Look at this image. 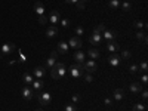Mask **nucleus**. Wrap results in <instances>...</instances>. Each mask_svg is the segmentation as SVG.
Segmentation results:
<instances>
[{"mask_svg": "<svg viewBox=\"0 0 148 111\" xmlns=\"http://www.w3.org/2000/svg\"><path fill=\"white\" fill-rule=\"evenodd\" d=\"M83 33H84L83 27H77V28H76V34H77V36H82Z\"/></svg>", "mask_w": 148, "mask_h": 111, "instance_id": "a19ab883", "label": "nucleus"}, {"mask_svg": "<svg viewBox=\"0 0 148 111\" xmlns=\"http://www.w3.org/2000/svg\"><path fill=\"white\" fill-rule=\"evenodd\" d=\"M43 88H45V83H43V80H42V79L33 80V83H31V89L34 90V93L42 92V90H43Z\"/></svg>", "mask_w": 148, "mask_h": 111, "instance_id": "1a4fd4ad", "label": "nucleus"}, {"mask_svg": "<svg viewBox=\"0 0 148 111\" xmlns=\"http://www.w3.org/2000/svg\"><path fill=\"white\" fill-rule=\"evenodd\" d=\"M89 42H90V45H99L102 42V34L95 28L93 33H92V36L89 37Z\"/></svg>", "mask_w": 148, "mask_h": 111, "instance_id": "423d86ee", "label": "nucleus"}, {"mask_svg": "<svg viewBox=\"0 0 148 111\" xmlns=\"http://www.w3.org/2000/svg\"><path fill=\"white\" fill-rule=\"evenodd\" d=\"M80 99H82V96H80L79 93H74V95H73V104L80 102Z\"/></svg>", "mask_w": 148, "mask_h": 111, "instance_id": "72a5a7b5", "label": "nucleus"}, {"mask_svg": "<svg viewBox=\"0 0 148 111\" xmlns=\"http://www.w3.org/2000/svg\"><path fill=\"white\" fill-rule=\"evenodd\" d=\"M83 73H84V68H83V64H74L70 67V74H71V77L73 79H79L83 76Z\"/></svg>", "mask_w": 148, "mask_h": 111, "instance_id": "f03ea898", "label": "nucleus"}, {"mask_svg": "<svg viewBox=\"0 0 148 111\" xmlns=\"http://www.w3.org/2000/svg\"><path fill=\"white\" fill-rule=\"evenodd\" d=\"M96 30H98V31H99V33L102 34V33H104V31H105L107 28H105V25H104V24H99V25L96 27Z\"/></svg>", "mask_w": 148, "mask_h": 111, "instance_id": "e433bc0d", "label": "nucleus"}, {"mask_svg": "<svg viewBox=\"0 0 148 111\" xmlns=\"http://www.w3.org/2000/svg\"><path fill=\"white\" fill-rule=\"evenodd\" d=\"M141 92H142V99H144V102H145L147 98H148V90H147V89H142Z\"/></svg>", "mask_w": 148, "mask_h": 111, "instance_id": "58836bf2", "label": "nucleus"}, {"mask_svg": "<svg viewBox=\"0 0 148 111\" xmlns=\"http://www.w3.org/2000/svg\"><path fill=\"white\" fill-rule=\"evenodd\" d=\"M21 80L25 83L27 86H31V83H33V76H31L30 73H24L22 76H21Z\"/></svg>", "mask_w": 148, "mask_h": 111, "instance_id": "6ab92c4d", "label": "nucleus"}, {"mask_svg": "<svg viewBox=\"0 0 148 111\" xmlns=\"http://www.w3.org/2000/svg\"><path fill=\"white\" fill-rule=\"evenodd\" d=\"M45 73H46V68H45V67H36L34 71H33V74H34L36 79H43Z\"/></svg>", "mask_w": 148, "mask_h": 111, "instance_id": "f3484780", "label": "nucleus"}, {"mask_svg": "<svg viewBox=\"0 0 148 111\" xmlns=\"http://www.w3.org/2000/svg\"><path fill=\"white\" fill-rule=\"evenodd\" d=\"M51 76L52 79L58 80V79H64L67 76V67L62 64V62H55V65L51 68Z\"/></svg>", "mask_w": 148, "mask_h": 111, "instance_id": "f257e3e1", "label": "nucleus"}, {"mask_svg": "<svg viewBox=\"0 0 148 111\" xmlns=\"http://www.w3.org/2000/svg\"><path fill=\"white\" fill-rule=\"evenodd\" d=\"M46 22H49V21H47V16H46V15H40V16H39V24H40V25H45Z\"/></svg>", "mask_w": 148, "mask_h": 111, "instance_id": "7c9ffc66", "label": "nucleus"}, {"mask_svg": "<svg viewBox=\"0 0 148 111\" xmlns=\"http://www.w3.org/2000/svg\"><path fill=\"white\" fill-rule=\"evenodd\" d=\"M15 51V45L12 43V42H9V43H5V45H2V47H0V56H8V55H10L12 52Z\"/></svg>", "mask_w": 148, "mask_h": 111, "instance_id": "20e7f679", "label": "nucleus"}, {"mask_svg": "<svg viewBox=\"0 0 148 111\" xmlns=\"http://www.w3.org/2000/svg\"><path fill=\"white\" fill-rule=\"evenodd\" d=\"M136 39H138V40H141V42H147L145 31H138V33H136Z\"/></svg>", "mask_w": 148, "mask_h": 111, "instance_id": "393cba45", "label": "nucleus"}, {"mask_svg": "<svg viewBox=\"0 0 148 111\" xmlns=\"http://www.w3.org/2000/svg\"><path fill=\"white\" fill-rule=\"evenodd\" d=\"M88 55L90 56V59H96V58H99V51H98V49H89L88 51Z\"/></svg>", "mask_w": 148, "mask_h": 111, "instance_id": "5701e85b", "label": "nucleus"}, {"mask_svg": "<svg viewBox=\"0 0 148 111\" xmlns=\"http://www.w3.org/2000/svg\"><path fill=\"white\" fill-rule=\"evenodd\" d=\"M19 61H21V62H25V61H27V58H25V55H24L22 52H19Z\"/></svg>", "mask_w": 148, "mask_h": 111, "instance_id": "79ce46f5", "label": "nucleus"}, {"mask_svg": "<svg viewBox=\"0 0 148 111\" xmlns=\"http://www.w3.org/2000/svg\"><path fill=\"white\" fill-rule=\"evenodd\" d=\"M138 70H141L142 73H147V70H148V64H147V61H142V62L139 64V67H138Z\"/></svg>", "mask_w": 148, "mask_h": 111, "instance_id": "c85d7f7f", "label": "nucleus"}, {"mask_svg": "<svg viewBox=\"0 0 148 111\" xmlns=\"http://www.w3.org/2000/svg\"><path fill=\"white\" fill-rule=\"evenodd\" d=\"M65 2H67V3H73V5H76V3L79 2V0H65Z\"/></svg>", "mask_w": 148, "mask_h": 111, "instance_id": "c03bdc74", "label": "nucleus"}, {"mask_svg": "<svg viewBox=\"0 0 148 111\" xmlns=\"http://www.w3.org/2000/svg\"><path fill=\"white\" fill-rule=\"evenodd\" d=\"M74 59H76L77 64H83L84 62V53L82 51H77L76 53H74Z\"/></svg>", "mask_w": 148, "mask_h": 111, "instance_id": "412c9836", "label": "nucleus"}, {"mask_svg": "<svg viewBox=\"0 0 148 111\" xmlns=\"http://www.w3.org/2000/svg\"><path fill=\"white\" fill-rule=\"evenodd\" d=\"M107 49L111 53H117L120 51V45L116 40H110V42H107Z\"/></svg>", "mask_w": 148, "mask_h": 111, "instance_id": "9d476101", "label": "nucleus"}, {"mask_svg": "<svg viewBox=\"0 0 148 111\" xmlns=\"http://www.w3.org/2000/svg\"><path fill=\"white\" fill-rule=\"evenodd\" d=\"M76 9H77V10H83V9H84V3L79 0V2L76 3Z\"/></svg>", "mask_w": 148, "mask_h": 111, "instance_id": "c9c22d12", "label": "nucleus"}, {"mask_svg": "<svg viewBox=\"0 0 148 111\" xmlns=\"http://www.w3.org/2000/svg\"><path fill=\"white\" fill-rule=\"evenodd\" d=\"M59 22H61V25H62L64 28H68V25H70V19H61Z\"/></svg>", "mask_w": 148, "mask_h": 111, "instance_id": "f704fd0d", "label": "nucleus"}, {"mask_svg": "<svg viewBox=\"0 0 148 111\" xmlns=\"http://www.w3.org/2000/svg\"><path fill=\"white\" fill-rule=\"evenodd\" d=\"M108 62H110V65H111V67L117 68V67L121 64V58H120V55H119V53H111V55L108 56Z\"/></svg>", "mask_w": 148, "mask_h": 111, "instance_id": "0eeeda50", "label": "nucleus"}, {"mask_svg": "<svg viewBox=\"0 0 148 111\" xmlns=\"http://www.w3.org/2000/svg\"><path fill=\"white\" fill-rule=\"evenodd\" d=\"M133 25H135V28H147V24L145 22H142V21H135V24H133Z\"/></svg>", "mask_w": 148, "mask_h": 111, "instance_id": "cd10ccee", "label": "nucleus"}, {"mask_svg": "<svg viewBox=\"0 0 148 111\" xmlns=\"http://www.w3.org/2000/svg\"><path fill=\"white\" fill-rule=\"evenodd\" d=\"M104 102H105V105H107V107H110V105H113V99H110V98H107V99H105Z\"/></svg>", "mask_w": 148, "mask_h": 111, "instance_id": "37998d69", "label": "nucleus"}, {"mask_svg": "<svg viewBox=\"0 0 148 111\" xmlns=\"http://www.w3.org/2000/svg\"><path fill=\"white\" fill-rule=\"evenodd\" d=\"M84 82H88V83L93 82V77H92V74H86V76H84Z\"/></svg>", "mask_w": 148, "mask_h": 111, "instance_id": "4c0bfd02", "label": "nucleus"}, {"mask_svg": "<svg viewBox=\"0 0 148 111\" xmlns=\"http://www.w3.org/2000/svg\"><path fill=\"white\" fill-rule=\"evenodd\" d=\"M120 6L125 9V10H130V8H132V5L127 2V0H126V2H123V3H120Z\"/></svg>", "mask_w": 148, "mask_h": 111, "instance_id": "2f4dec72", "label": "nucleus"}, {"mask_svg": "<svg viewBox=\"0 0 148 111\" xmlns=\"http://www.w3.org/2000/svg\"><path fill=\"white\" fill-rule=\"evenodd\" d=\"M83 68L88 71L89 74H92V73L96 71L98 65H96V62H95V59H90V61H86V62H83Z\"/></svg>", "mask_w": 148, "mask_h": 111, "instance_id": "6e6552de", "label": "nucleus"}, {"mask_svg": "<svg viewBox=\"0 0 148 111\" xmlns=\"http://www.w3.org/2000/svg\"><path fill=\"white\" fill-rule=\"evenodd\" d=\"M56 56H58L56 51H55V52H52V53H51V56H49V58H47V61H46L45 68H52V67L55 65V62H56Z\"/></svg>", "mask_w": 148, "mask_h": 111, "instance_id": "4468645a", "label": "nucleus"}, {"mask_svg": "<svg viewBox=\"0 0 148 111\" xmlns=\"http://www.w3.org/2000/svg\"><path fill=\"white\" fill-rule=\"evenodd\" d=\"M147 82H148V77H147V73H144L142 76H141V83H144V84H145Z\"/></svg>", "mask_w": 148, "mask_h": 111, "instance_id": "ea45409f", "label": "nucleus"}, {"mask_svg": "<svg viewBox=\"0 0 148 111\" xmlns=\"http://www.w3.org/2000/svg\"><path fill=\"white\" fill-rule=\"evenodd\" d=\"M82 40H80V37H73V39H70V42H68V46H71L73 49H79L82 47Z\"/></svg>", "mask_w": 148, "mask_h": 111, "instance_id": "2eb2a0df", "label": "nucleus"}, {"mask_svg": "<svg viewBox=\"0 0 148 111\" xmlns=\"http://www.w3.org/2000/svg\"><path fill=\"white\" fill-rule=\"evenodd\" d=\"M64 110H65V111H77L79 108H77V105H76V104H67Z\"/></svg>", "mask_w": 148, "mask_h": 111, "instance_id": "bb28decb", "label": "nucleus"}, {"mask_svg": "<svg viewBox=\"0 0 148 111\" xmlns=\"http://www.w3.org/2000/svg\"><path fill=\"white\" fill-rule=\"evenodd\" d=\"M123 96H125V90H123V89H116L114 93H113V98L116 101H121Z\"/></svg>", "mask_w": 148, "mask_h": 111, "instance_id": "4be33fe9", "label": "nucleus"}, {"mask_svg": "<svg viewBox=\"0 0 148 111\" xmlns=\"http://www.w3.org/2000/svg\"><path fill=\"white\" fill-rule=\"evenodd\" d=\"M116 36H117V33H114V31H110V30H105V31H104V39H105L107 42L114 40Z\"/></svg>", "mask_w": 148, "mask_h": 111, "instance_id": "aec40b11", "label": "nucleus"}, {"mask_svg": "<svg viewBox=\"0 0 148 111\" xmlns=\"http://www.w3.org/2000/svg\"><path fill=\"white\" fill-rule=\"evenodd\" d=\"M80 2H83V3H86V2H88V0H80Z\"/></svg>", "mask_w": 148, "mask_h": 111, "instance_id": "a18cd8bd", "label": "nucleus"}, {"mask_svg": "<svg viewBox=\"0 0 148 111\" xmlns=\"http://www.w3.org/2000/svg\"><path fill=\"white\" fill-rule=\"evenodd\" d=\"M21 96H22L25 101H31L33 96H34V90L30 88V86H24V88L21 89Z\"/></svg>", "mask_w": 148, "mask_h": 111, "instance_id": "39448f33", "label": "nucleus"}, {"mask_svg": "<svg viewBox=\"0 0 148 111\" xmlns=\"http://www.w3.org/2000/svg\"><path fill=\"white\" fill-rule=\"evenodd\" d=\"M108 6H110V9H119L120 8V0H110Z\"/></svg>", "mask_w": 148, "mask_h": 111, "instance_id": "b1692460", "label": "nucleus"}, {"mask_svg": "<svg viewBox=\"0 0 148 111\" xmlns=\"http://www.w3.org/2000/svg\"><path fill=\"white\" fill-rule=\"evenodd\" d=\"M36 111H42V110H36Z\"/></svg>", "mask_w": 148, "mask_h": 111, "instance_id": "49530a36", "label": "nucleus"}, {"mask_svg": "<svg viewBox=\"0 0 148 111\" xmlns=\"http://www.w3.org/2000/svg\"><path fill=\"white\" fill-rule=\"evenodd\" d=\"M68 43H65V42H59L58 43V46H56V53H59V55H67L68 53Z\"/></svg>", "mask_w": 148, "mask_h": 111, "instance_id": "9b49d317", "label": "nucleus"}, {"mask_svg": "<svg viewBox=\"0 0 148 111\" xmlns=\"http://www.w3.org/2000/svg\"><path fill=\"white\" fill-rule=\"evenodd\" d=\"M130 56H132V53H130L129 51H123V52H121V55H120V58H121V59H130Z\"/></svg>", "mask_w": 148, "mask_h": 111, "instance_id": "c756f323", "label": "nucleus"}, {"mask_svg": "<svg viewBox=\"0 0 148 111\" xmlns=\"http://www.w3.org/2000/svg\"><path fill=\"white\" fill-rule=\"evenodd\" d=\"M139 70H138V65L136 64H132V65H129V73H132V74H135V73H138Z\"/></svg>", "mask_w": 148, "mask_h": 111, "instance_id": "473e14b6", "label": "nucleus"}, {"mask_svg": "<svg viewBox=\"0 0 148 111\" xmlns=\"http://www.w3.org/2000/svg\"><path fill=\"white\" fill-rule=\"evenodd\" d=\"M37 99H39V104L46 107V105H51L52 102V95L49 92H39L37 93Z\"/></svg>", "mask_w": 148, "mask_h": 111, "instance_id": "7ed1b4c3", "label": "nucleus"}, {"mask_svg": "<svg viewBox=\"0 0 148 111\" xmlns=\"http://www.w3.org/2000/svg\"><path fill=\"white\" fill-rule=\"evenodd\" d=\"M34 12L37 15H45V6H43V3L42 2H36V5H34Z\"/></svg>", "mask_w": 148, "mask_h": 111, "instance_id": "a211bd4d", "label": "nucleus"}, {"mask_svg": "<svg viewBox=\"0 0 148 111\" xmlns=\"http://www.w3.org/2000/svg\"><path fill=\"white\" fill-rule=\"evenodd\" d=\"M129 90H130L132 93H139V92L142 90V86H141L139 82H133V83H130V86H129Z\"/></svg>", "mask_w": 148, "mask_h": 111, "instance_id": "dca6fc26", "label": "nucleus"}, {"mask_svg": "<svg viewBox=\"0 0 148 111\" xmlns=\"http://www.w3.org/2000/svg\"><path fill=\"white\" fill-rule=\"evenodd\" d=\"M58 34H59V30H58L56 25H51L45 33V36L47 37V39H53V37H56Z\"/></svg>", "mask_w": 148, "mask_h": 111, "instance_id": "f8f14e48", "label": "nucleus"}, {"mask_svg": "<svg viewBox=\"0 0 148 111\" xmlns=\"http://www.w3.org/2000/svg\"><path fill=\"white\" fill-rule=\"evenodd\" d=\"M47 21L52 24V25H56V24L61 21V16H59V12L58 10H52L51 12V15H49V18H47Z\"/></svg>", "mask_w": 148, "mask_h": 111, "instance_id": "ddd939ff", "label": "nucleus"}, {"mask_svg": "<svg viewBox=\"0 0 148 111\" xmlns=\"http://www.w3.org/2000/svg\"><path fill=\"white\" fill-rule=\"evenodd\" d=\"M145 110H147L145 104H135L133 105V111H145Z\"/></svg>", "mask_w": 148, "mask_h": 111, "instance_id": "a878e982", "label": "nucleus"}]
</instances>
